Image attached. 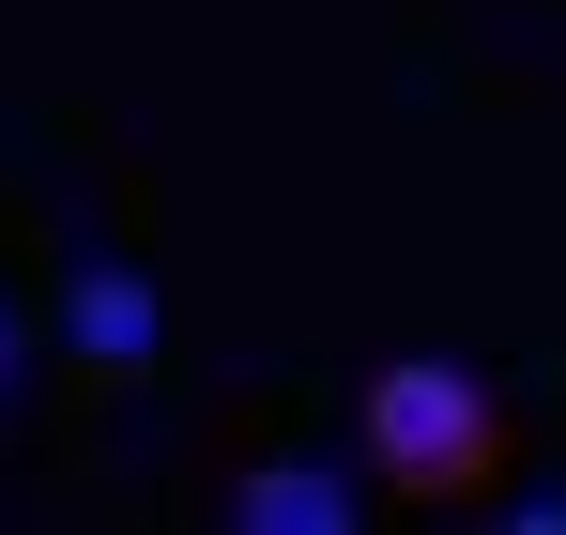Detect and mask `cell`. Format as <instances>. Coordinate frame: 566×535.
<instances>
[{
	"instance_id": "1",
	"label": "cell",
	"mask_w": 566,
	"mask_h": 535,
	"mask_svg": "<svg viewBox=\"0 0 566 535\" xmlns=\"http://www.w3.org/2000/svg\"><path fill=\"white\" fill-rule=\"evenodd\" d=\"M353 444L398 505H490L505 474H521V429H505V398L444 353H382L353 382Z\"/></svg>"
},
{
	"instance_id": "2",
	"label": "cell",
	"mask_w": 566,
	"mask_h": 535,
	"mask_svg": "<svg viewBox=\"0 0 566 535\" xmlns=\"http://www.w3.org/2000/svg\"><path fill=\"white\" fill-rule=\"evenodd\" d=\"M154 337H169L154 322V275L123 261V245H62V353L93 367V382H138Z\"/></svg>"
},
{
	"instance_id": "3",
	"label": "cell",
	"mask_w": 566,
	"mask_h": 535,
	"mask_svg": "<svg viewBox=\"0 0 566 535\" xmlns=\"http://www.w3.org/2000/svg\"><path fill=\"white\" fill-rule=\"evenodd\" d=\"M245 535H337L353 521V474H306V459H245L230 490H214Z\"/></svg>"
},
{
	"instance_id": "4",
	"label": "cell",
	"mask_w": 566,
	"mask_h": 535,
	"mask_svg": "<svg viewBox=\"0 0 566 535\" xmlns=\"http://www.w3.org/2000/svg\"><path fill=\"white\" fill-rule=\"evenodd\" d=\"M15 367H31V322H15V291H0V398H15Z\"/></svg>"
}]
</instances>
